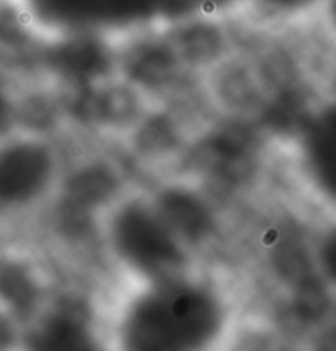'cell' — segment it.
Returning a JSON list of instances; mask_svg holds the SVG:
<instances>
[{
	"instance_id": "cell-1",
	"label": "cell",
	"mask_w": 336,
	"mask_h": 351,
	"mask_svg": "<svg viewBox=\"0 0 336 351\" xmlns=\"http://www.w3.org/2000/svg\"><path fill=\"white\" fill-rule=\"evenodd\" d=\"M33 146H12L0 152V207L19 202L35 182Z\"/></svg>"
},
{
	"instance_id": "cell-2",
	"label": "cell",
	"mask_w": 336,
	"mask_h": 351,
	"mask_svg": "<svg viewBox=\"0 0 336 351\" xmlns=\"http://www.w3.org/2000/svg\"><path fill=\"white\" fill-rule=\"evenodd\" d=\"M10 122V115H8V107L5 99H3L2 90H0V133L5 132Z\"/></svg>"
}]
</instances>
